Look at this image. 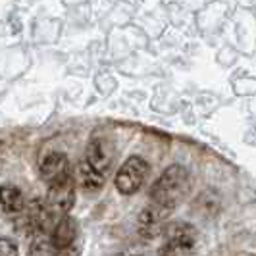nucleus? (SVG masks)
Segmentation results:
<instances>
[{
	"label": "nucleus",
	"instance_id": "4",
	"mask_svg": "<svg viewBox=\"0 0 256 256\" xmlns=\"http://www.w3.org/2000/svg\"><path fill=\"white\" fill-rule=\"evenodd\" d=\"M76 204V183L74 178L62 181L58 185H52L46 194V212L50 216H68L70 210Z\"/></svg>",
	"mask_w": 256,
	"mask_h": 256
},
{
	"label": "nucleus",
	"instance_id": "10",
	"mask_svg": "<svg viewBox=\"0 0 256 256\" xmlns=\"http://www.w3.org/2000/svg\"><path fill=\"white\" fill-rule=\"evenodd\" d=\"M0 204L4 212L16 214L24 210V194L16 185H2L0 187Z\"/></svg>",
	"mask_w": 256,
	"mask_h": 256
},
{
	"label": "nucleus",
	"instance_id": "2",
	"mask_svg": "<svg viewBox=\"0 0 256 256\" xmlns=\"http://www.w3.org/2000/svg\"><path fill=\"white\" fill-rule=\"evenodd\" d=\"M164 237L158 256H187L196 243V230L187 222H174L164 230Z\"/></svg>",
	"mask_w": 256,
	"mask_h": 256
},
{
	"label": "nucleus",
	"instance_id": "1",
	"mask_svg": "<svg viewBox=\"0 0 256 256\" xmlns=\"http://www.w3.org/2000/svg\"><path fill=\"white\" fill-rule=\"evenodd\" d=\"M189 187H191L189 172L180 164H174V166L168 168L152 185L150 200H152V204L172 212L187 196Z\"/></svg>",
	"mask_w": 256,
	"mask_h": 256
},
{
	"label": "nucleus",
	"instance_id": "7",
	"mask_svg": "<svg viewBox=\"0 0 256 256\" xmlns=\"http://www.w3.org/2000/svg\"><path fill=\"white\" fill-rule=\"evenodd\" d=\"M77 237V224L74 218L70 216H64L60 218V222L54 226V231H52V243L58 250H66L70 248Z\"/></svg>",
	"mask_w": 256,
	"mask_h": 256
},
{
	"label": "nucleus",
	"instance_id": "6",
	"mask_svg": "<svg viewBox=\"0 0 256 256\" xmlns=\"http://www.w3.org/2000/svg\"><path fill=\"white\" fill-rule=\"evenodd\" d=\"M85 160H87L98 174L106 176L110 166H112V152H110V148L106 146V142H104L102 139L92 137L89 141V144H87V156H85Z\"/></svg>",
	"mask_w": 256,
	"mask_h": 256
},
{
	"label": "nucleus",
	"instance_id": "11",
	"mask_svg": "<svg viewBox=\"0 0 256 256\" xmlns=\"http://www.w3.org/2000/svg\"><path fill=\"white\" fill-rule=\"evenodd\" d=\"M29 256H58V248L52 243V237L42 233H37L33 243L29 246Z\"/></svg>",
	"mask_w": 256,
	"mask_h": 256
},
{
	"label": "nucleus",
	"instance_id": "12",
	"mask_svg": "<svg viewBox=\"0 0 256 256\" xmlns=\"http://www.w3.org/2000/svg\"><path fill=\"white\" fill-rule=\"evenodd\" d=\"M0 256H18V246L12 239H0Z\"/></svg>",
	"mask_w": 256,
	"mask_h": 256
},
{
	"label": "nucleus",
	"instance_id": "3",
	"mask_svg": "<svg viewBox=\"0 0 256 256\" xmlns=\"http://www.w3.org/2000/svg\"><path fill=\"white\" fill-rule=\"evenodd\" d=\"M148 162L141 156H129L116 174V189L122 194H133L142 187L148 176Z\"/></svg>",
	"mask_w": 256,
	"mask_h": 256
},
{
	"label": "nucleus",
	"instance_id": "8",
	"mask_svg": "<svg viewBox=\"0 0 256 256\" xmlns=\"http://www.w3.org/2000/svg\"><path fill=\"white\" fill-rule=\"evenodd\" d=\"M168 214H170V210H164L160 206H146L141 212V216H139V226H141L142 235H150V237L156 235L158 231L162 230V224H164Z\"/></svg>",
	"mask_w": 256,
	"mask_h": 256
},
{
	"label": "nucleus",
	"instance_id": "9",
	"mask_svg": "<svg viewBox=\"0 0 256 256\" xmlns=\"http://www.w3.org/2000/svg\"><path fill=\"white\" fill-rule=\"evenodd\" d=\"M76 178H77V181H79V185H81L83 189H87V191H98L104 185V181H106V176L98 174L87 160H81V162L77 164Z\"/></svg>",
	"mask_w": 256,
	"mask_h": 256
},
{
	"label": "nucleus",
	"instance_id": "5",
	"mask_svg": "<svg viewBox=\"0 0 256 256\" xmlns=\"http://www.w3.org/2000/svg\"><path fill=\"white\" fill-rule=\"evenodd\" d=\"M40 178L48 183V187L70 180V160L64 152H52L40 162Z\"/></svg>",
	"mask_w": 256,
	"mask_h": 256
}]
</instances>
